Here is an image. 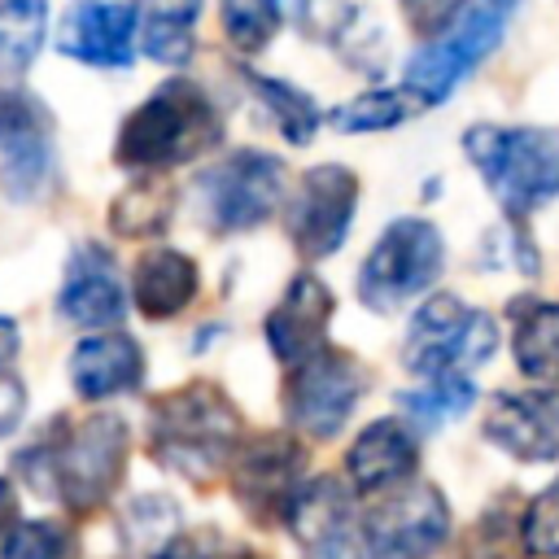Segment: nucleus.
I'll use <instances>...</instances> for the list:
<instances>
[{
	"instance_id": "4468645a",
	"label": "nucleus",
	"mask_w": 559,
	"mask_h": 559,
	"mask_svg": "<svg viewBox=\"0 0 559 559\" xmlns=\"http://www.w3.org/2000/svg\"><path fill=\"white\" fill-rule=\"evenodd\" d=\"M135 39V9L118 0H74L57 26V48L96 70H127Z\"/></svg>"
},
{
	"instance_id": "9b49d317",
	"label": "nucleus",
	"mask_w": 559,
	"mask_h": 559,
	"mask_svg": "<svg viewBox=\"0 0 559 559\" xmlns=\"http://www.w3.org/2000/svg\"><path fill=\"white\" fill-rule=\"evenodd\" d=\"M450 533L445 493L428 480H411L380 498L362 515V550L371 559H428Z\"/></svg>"
},
{
	"instance_id": "72a5a7b5",
	"label": "nucleus",
	"mask_w": 559,
	"mask_h": 559,
	"mask_svg": "<svg viewBox=\"0 0 559 559\" xmlns=\"http://www.w3.org/2000/svg\"><path fill=\"white\" fill-rule=\"evenodd\" d=\"M480 258H485L489 266H515V271H524V275H537V271H542V258H537L533 240H528L520 227H493V231L485 236V245H480Z\"/></svg>"
},
{
	"instance_id": "a19ab883",
	"label": "nucleus",
	"mask_w": 559,
	"mask_h": 559,
	"mask_svg": "<svg viewBox=\"0 0 559 559\" xmlns=\"http://www.w3.org/2000/svg\"><path fill=\"white\" fill-rule=\"evenodd\" d=\"M236 559H266V555H258V550H240Z\"/></svg>"
},
{
	"instance_id": "ddd939ff",
	"label": "nucleus",
	"mask_w": 559,
	"mask_h": 559,
	"mask_svg": "<svg viewBox=\"0 0 559 559\" xmlns=\"http://www.w3.org/2000/svg\"><path fill=\"white\" fill-rule=\"evenodd\" d=\"M480 428L511 459L550 463V459H559V393H550V389L493 393Z\"/></svg>"
},
{
	"instance_id": "412c9836",
	"label": "nucleus",
	"mask_w": 559,
	"mask_h": 559,
	"mask_svg": "<svg viewBox=\"0 0 559 559\" xmlns=\"http://www.w3.org/2000/svg\"><path fill=\"white\" fill-rule=\"evenodd\" d=\"M511 354L515 367L528 380H555L559 376V306L550 301H515L511 306Z\"/></svg>"
},
{
	"instance_id": "6ab92c4d",
	"label": "nucleus",
	"mask_w": 559,
	"mask_h": 559,
	"mask_svg": "<svg viewBox=\"0 0 559 559\" xmlns=\"http://www.w3.org/2000/svg\"><path fill=\"white\" fill-rule=\"evenodd\" d=\"M197 284H201V275H197L192 258H183L179 249H153L135 262L131 297L144 319H175L179 310L192 306Z\"/></svg>"
},
{
	"instance_id": "b1692460",
	"label": "nucleus",
	"mask_w": 559,
	"mask_h": 559,
	"mask_svg": "<svg viewBox=\"0 0 559 559\" xmlns=\"http://www.w3.org/2000/svg\"><path fill=\"white\" fill-rule=\"evenodd\" d=\"M175 214V188L162 175H144L131 188H122L109 205V227L127 240L140 236H157Z\"/></svg>"
},
{
	"instance_id": "e433bc0d",
	"label": "nucleus",
	"mask_w": 559,
	"mask_h": 559,
	"mask_svg": "<svg viewBox=\"0 0 559 559\" xmlns=\"http://www.w3.org/2000/svg\"><path fill=\"white\" fill-rule=\"evenodd\" d=\"M44 109L26 96V92H0V144L17 131V127H26L31 118H39Z\"/></svg>"
},
{
	"instance_id": "c756f323",
	"label": "nucleus",
	"mask_w": 559,
	"mask_h": 559,
	"mask_svg": "<svg viewBox=\"0 0 559 559\" xmlns=\"http://www.w3.org/2000/svg\"><path fill=\"white\" fill-rule=\"evenodd\" d=\"M122 537L135 546V550H166L175 537H179V511L166 493H140L127 511H122Z\"/></svg>"
},
{
	"instance_id": "393cba45",
	"label": "nucleus",
	"mask_w": 559,
	"mask_h": 559,
	"mask_svg": "<svg viewBox=\"0 0 559 559\" xmlns=\"http://www.w3.org/2000/svg\"><path fill=\"white\" fill-rule=\"evenodd\" d=\"M524 511H515L511 498L489 502L463 533L459 559H524Z\"/></svg>"
},
{
	"instance_id": "cd10ccee",
	"label": "nucleus",
	"mask_w": 559,
	"mask_h": 559,
	"mask_svg": "<svg viewBox=\"0 0 559 559\" xmlns=\"http://www.w3.org/2000/svg\"><path fill=\"white\" fill-rule=\"evenodd\" d=\"M472 402H476V384H472L467 376H441V380H428L424 389L397 397L402 415H406L415 428H441V424L467 415Z\"/></svg>"
},
{
	"instance_id": "f3484780",
	"label": "nucleus",
	"mask_w": 559,
	"mask_h": 559,
	"mask_svg": "<svg viewBox=\"0 0 559 559\" xmlns=\"http://www.w3.org/2000/svg\"><path fill=\"white\" fill-rule=\"evenodd\" d=\"M419 467V445L411 437V428L402 419H371L349 454H345V472H349V485L362 489V493H384V489H402L411 485Z\"/></svg>"
},
{
	"instance_id": "f8f14e48",
	"label": "nucleus",
	"mask_w": 559,
	"mask_h": 559,
	"mask_svg": "<svg viewBox=\"0 0 559 559\" xmlns=\"http://www.w3.org/2000/svg\"><path fill=\"white\" fill-rule=\"evenodd\" d=\"M358 210V175L349 166H310L288 205V236L306 262L336 253Z\"/></svg>"
},
{
	"instance_id": "c85d7f7f",
	"label": "nucleus",
	"mask_w": 559,
	"mask_h": 559,
	"mask_svg": "<svg viewBox=\"0 0 559 559\" xmlns=\"http://www.w3.org/2000/svg\"><path fill=\"white\" fill-rule=\"evenodd\" d=\"M406 96H411L406 87H402V92H393V87H367V92L349 96L345 105H336L328 122H332L336 131H345V135L389 131V127H397V122L411 114V100H406Z\"/></svg>"
},
{
	"instance_id": "f257e3e1",
	"label": "nucleus",
	"mask_w": 559,
	"mask_h": 559,
	"mask_svg": "<svg viewBox=\"0 0 559 559\" xmlns=\"http://www.w3.org/2000/svg\"><path fill=\"white\" fill-rule=\"evenodd\" d=\"M17 476L39 493L57 498L74 515L105 507L127 467V424L109 411L96 415H61L39 432L35 445L17 454Z\"/></svg>"
},
{
	"instance_id": "39448f33",
	"label": "nucleus",
	"mask_w": 559,
	"mask_h": 559,
	"mask_svg": "<svg viewBox=\"0 0 559 559\" xmlns=\"http://www.w3.org/2000/svg\"><path fill=\"white\" fill-rule=\"evenodd\" d=\"M493 349H498V323L485 310L463 306L454 293H437L415 310L402 345V362L424 380H441V376L476 371L480 362L493 358Z\"/></svg>"
},
{
	"instance_id": "1a4fd4ad",
	"label": "nucleus",
	"mask_w": 559,
	"mask_h": 559,
	"mask_svg": "<svg viewBox=\"0 0 559 559\" xmlns=\"http://www.w3.org/2000/svg\"><path fill=\"white\" fill-rule=\"evenodd\" d=\"M284 162L271 153H231L197 179L205 218L214 231H249L266 223L284 201Z\"/></svg>"
},
{
	"instance_id": "7c9ffc66",
	"label": "nucleus",
	"mask_w": 559,
	"mask_h": 559,
	"mask_svg": "<svg viewBox=\"0 0 559 559\" xmlns=\"http://www.w3.org/2000/svg\"><path fill=\"white\" fill-rule=\"evenodd\" d=\"M223 31L240 52H262L280 31L284 0H223Z\"/></svg>"
},
{
	"instance_id": "2f4dec72",
	"label": "nucleus",
	"mask_w": 559,
	"mask_h": 559,
	"mask_svg": "<svg viewBox=\"0 0 559 559\" xmlns=\"http://www.w3.org/2000/svg\"><path fill=\"white\" fill-rule=\"evenodd\" d=\"M0 559H79L74 533L57 520H22L9 528Z\"/></svg>"
},
{
	"instance_id": "ea45409f",
	"label": "nucleus",
	"mask_w": 559,
	"mask_h": 559,
	"mask_svg": "<svg viewBox=\"0 0 559 559\" xmlns=\"http://www.w3.org/2000/svg\"><path fill=\"white\" fill-rule=\"evenodd\" d=\"M13 354H17V328H13V319L0 314V367H9Z\"/></svg>"
},
{
	"instance_id": "f03ea898",
	"label": "nucleus",
	"mask_w": 559,
	"mask_h": 559,
	"mask_svg": "<svg viewBox=\"0 0 559 559\" xmlns=\"http://www.w3.org/2000/svg\"><path fill=\"white\" fill-rule=\"evenodd\" d=\"M240 428V411L214 380H188L153 397L148 454L188 480H210L231 463Z\"/></svg>"
},
{
	"instance_id": "dca6fc26",
	"label": "nucleus",
	"mask_w": 559,
	"mask_h": 559,
	"mask_svg": "<svg viewBox=\"0 0 559 559\" xmlns=\"http://www.w3.org/2000/svg\"><path fill=\"white\" fill-rule=\"evenodd\" d=\"M57 310L79 328H114L122 319L127 288H122V275H118L109 249H100V245L74 249L61 293H57Z\"/></svg>"
},
{
	"instance_id": "a878e982",
	"label": "nucleus",
	"mask_w": 559,
	"mask_h": 559,
	"mask_svg": "<svg viewBox=\"0 0 559 559\" xmlns=\"http://www.w3.org/2000/svg\"><path fill=\"white\" fill-rule=\"evenodd\" d=\"M48 35V0H0V70L22 74Z\"/></svg>"
},
{
	"instance_id": "4c0bfd02",
	"label": "nucleus",
	"mask_w": 559,
	"mask_h": 559,
	"mask_svg": "<svg viewBox=\"0 0 559 559\" xmlns=\"http://www.w3.org/2000/svg\"><path fill=\"white\" fill-rule=\"evenodd\" d=\"M153 559H218V546H214V533L201 528V533H179L166 550H157Z\"/></svg>"
},
{
	"instance_id": "c9c22d12",
	"label": "nucleus",
	"mask_w": 559,
	"mask_h": 559,
	"mask_svg": "<svg viewBox=\"0 0 559 559\" xmlns=\"http://www.w3.org/2000/svg\"><path fill=\"white\" fill-rule=\"evenodd\" d=\"M22 415H26V384L9 367H0V437H9L22 424Z\"/></svg>"
},
{
	"instance_id": "5701e85b",
	"label": "nucleus",
	"mask_w": 559,
	"mask_h": 559,
	"mask_svg": "<svg viewBox=\"0 0 559 559\" xmlns=\"http://www.w3.org/2000/svg\"><path fill=\"white\" fill-rule=\"evenodd\" d=\"M52 166V148H48V118H31L26 127H17L4 144H0V183L13 201H35L44 179Z\"/></svg>"
},
{
	"instance_id": "4be33fe9",
	"label": "nucleus",
	"mask_w": 559,
	"mask_h": 559,
	"mask_svg": "<svg viewBox=\"0 0 559 559\" xmlns=\"http://www.w3.org/2000/svg\"><path fill=\"white\" fill-rule=\"evenodd\" d=\"M284 524H288L293 537H297L301 546H310V550L323 546V542L345 537V524H349V489H345L336 476H314V480H306Z\"/></svg>"
},
{
	"instance_id": "423d86ee",
	"label": "nucleus",
	"mask_w": 559,
	"mask_h": 559,
	"mask_svg": "<svg viewBox=\"0 0 559 559\" xmlns=\"http://www.w3.org/2000/svg\"><path fill=\"white\" fill-rule=\"evenodd\" d=\"M445 266V240L428 218H393L358 266V297L376 314L402 310L428 293Z\"/></svg>"
},
{
	"instance_id": "0eeeda50",
	"label": "nucleus",
	"mask_w": 559,
	"mask_h": 559,
	"mask_svg": "<svg viewBox=\"0 0 559 559\" xmlns=\"http://www.w3.org/2000/svg\"><path fill=\"white\" fill-rule=\"evenodd\" d=\"M511 0H467V9L406 61V92L419 96L424 105H441L502 39L507 31Z\"/></svg>"
},
{
	"instance_id": "20e7f679",
	"label": "nucleus",
	"mask_w": 559,
	"mask_h": 559,
	"mask_svg": "<svg viewBox=\"0 0 559 559\" xmlns=\"http://www.w3.org/2000/svg\"><path fill=\"white\" fill-rule=\"evenodd\" d=\"M463 153L480 170L493 201L524 218L559 197V127H493L463 131Z\"/></svg>"
},
{
	"instance_id": "bb28decb",
	"label": "nucleus",
	"mask_w": 559,
	"mask_h": 559,
	"mask_svg": "<svg viewBox=\"0 0 559 559\" xmlns=\"http://www.w3.org/2000/svg\"><path fill=\"white\" fill-rule=\"evenodd\" d=\"M245 83L266 105V114L275 118V127H280V135L288 144H310L314 140V131H319V105L301 87H293L284 79H271V74H258V70H245Z\"/></svg>"
},
{
	"instance_id": "f704fd0d",
	"label": "nucleus",
	"mask_w": 559,
	"mask_h": 559,
	"mask_svg": "<svg viewBox=\"0 0 559 559\" xmlns=\"http://www.w3.org/2000/svg\"><path fill=\"white\" fill-rule=\"evenodd\" d=\"M402 9L415 31H445L467 9V0H402Z\"/></svg>"
},
{
	"instance_id": "9d476101",
	"label": "nucleus",
	"mask_w": 559,
	"mask_h": 559,
	"mask_svg": "<svg viewBox=\"0 0 559 559\" xmlns=\"http://www.w3.org/2000/svg\"><path fill=\"white\" fill-rule=\"evenodd\" d=\"M362 384L367 380H362L358 362L345 349H332L328 345L314 358L288 367V380H284V415H288V424L297 432H306L314 441H328L354 415Z\"/></svg>"
},
{
	"instance_id": "aec40b11",
	"label": "nucleus",
	"mask_w": 559,
	"mask_h": 559,
	"mask_svg": "<svg viewBox=\"0 0 559 559\" xmlns=\"http://www.w3.org/2000/svg\"><path fill=\"white\" fill-rule=\"evenodd\" d=\"M140 48L162 66H183L192 57V31L201 0H135Z\"/></svg>"
},
{
	"instance_id": "473e14b6",
	"label": "nucleus",
	"mask_w": 559,
	"mask_h": 559,
	"mask_svg": "<svg viewBox=\"0 0 559 559\" xmlns=\"http://www.w3.org/2000/svg\"><path fill=\"white\" fill-rule=\"evenodd\" d=\"M524 546L528 555L559 559V476L524 507Z\"/></svg>"
},
{
	"instance_id": "2eb2a0df",
	"label": "nucleus",
	"mask_w": 559,
	"mask_h": 559,
	"mask_svg": "<svg viewBox=\"0 0 559 559\" xmlns=\"http://www.w3.org/2000/svg\"><path fill=\"white\" fill-rule=\"evenodd\" d=\"M332 310H336V297L328 293V284L314 280V275H297L284 288L280 306L262 323L271 354L280 362L297 367V362L314 358L319 349H328V319H332Z\"/></svg>"
},
{
	"instance_id": "a211bd4d",
	"label": "nucleus",
	"mask_w": 559,
	"mask_h": 559,
	"mask_svg": "<svg viewBox=\"0 0 559 559\" xmlns=\"http://www.w3.org/2000/svg\"><path fill=\"white\" fill-rule=\"evenodd\" d=\"M144 380V349L127 332L83 336L70 354V384L83 402H100L114 393H131Z\"/></svg>"
},
{
	"instance_id": "6e6552de",
	"label": "nucleus",
	"mask_w": 559,
	"mask_h": 559,
	"mask_svg": "<svg viewBox=\"0 0 559 559\" xmlns=\"http://www.w3.org/2000/svg\"><path fill=\"white\" fill-rule=\"evenodd\" d=\"M301 467H306V450L297 437L258 432V437H245L236 445V454L227 463V480H231V493L249 520L280 524V520H288V511L306 485Z\"/></svg>"
},
{
	"instance_id": "7ed1b4c3",
	"label": "nucleus",
	"mask_w": 559,
	"mask_h": 559,
	"mask_svg": "<svg viewBox=\"0 0 559 559\" xmlns=\"http://www.w3.org/2000/svg\"><path fill=\"white\" fill-rule=\"evenodd\" d=\"M218 140H223V122L214 100L197 83L170 79L122 118L114 140V162L127 170L157 175L210 153Z\"/></svg>"
},
{
	"instance_id": "58836bf2",
	"label": "nucleus",
	"mask_w": 559,
	"mask_h": 559,
	"mask_svg": "<svg viewBox=\"0 0 559 559\" xmlns=\"http://www.w3.org/2000/svg\"><path fill=\"white\" fill-rule=\"evenodd\" d=\"M13 524H17V498H13V485L0 476V537H9Z\"/></svg>"
}]
</instances>
